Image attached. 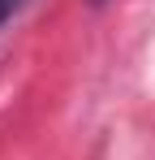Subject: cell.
Instances as JSON below:
<instances>
[{"instance_id": "obj_1", "label": "cell", "mask_w": 155, "mask_h": 160, "mask_svg": "<svg viewBox=\"0 0 155 160\" xmlns=\"http://www.w3.org/2000/svg\"><path fill=\"white\" fill-rule=\"evenodd\" d=\"M17 4H22V0H0V26H4V22L17 13Z\"/></svg>"}]
</instances>
